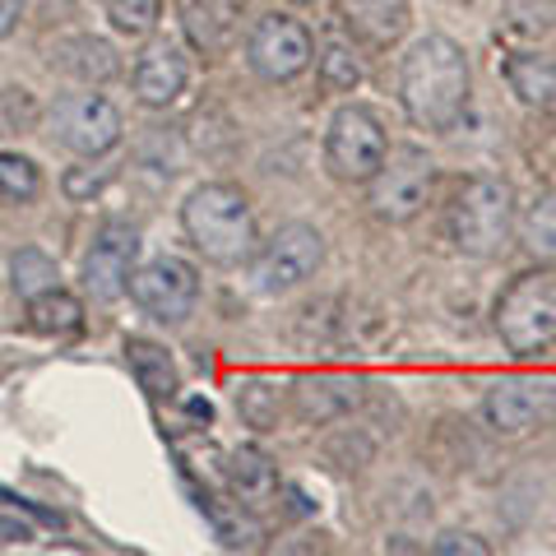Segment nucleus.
<instances>
[{"mask_svg":"<svg viewBox=\"0 0 556 556\" xmlns=\"http://www.w3.org/2000/svg\"><path fill=\"white\" fill-rule=\"evenodd\" d=\"M468 56L455 38L445 33H427L422 42H413L399 70V98L413 126L422 130H455L468 108Z\"/></svg>","mask_w":556,"mask_h":556,"instance_id":"nucleus-1","label":"nucleus"},{"mask_svg":"<svg viewBox=\"0 0 556 556\" xmlns=\"http://www.w3.org/2000/svg\"><path fill=\"white\" fill-rule=\"evenodd\" d=\"M181 223H186V237L195 241V251L204 260H214V265H247L260 247L251 200L228 181L200 186L181 204Z\"/></svg>","mask_w":556,"mask_h":556,"instance_id":"nucleus-2","label":"nucleus"},{"mask_svg":"<svg viewBox=\"0 0 556 556\" xmlns=\"http://www.w3.org/2000/svg\"><path fill=\"white\" fill-rule=\"evenodd\" d=\"M450 237L473 260H496L515 237V190L501 177H468L450 208Z\"/></svg>","mask_w":556,"mask_h":556,"instance_id":"nucleus-3","label":"nucleus"},{"mask_svg":"<svg viewBox=\"0 0 556 556\" xmlns=\"http://www.w3.org/2000/svg\"><path fill=\"white\" fill-rule=\"evenodd\" d=\"M496 334L515 357H538L556 343V269L519 274L496 302Z\"/></svg>","mask_w":556,"mask_h":556,"instance_id":"nucleus-4","label":"nucleus"},{"mask_svg":"<svg viewBox=\"0 0 556 556\" xmlns=\"http://www.w3.org/2000/svg\"><path fill=\"white\" fill-rule=\"evenodd\" d=\"M390 153V135L380 126V116L362 102H348V108L334 112L329 121V135H325V163L339 181L348 186H367L380 163Z\"/></svg>","mask_w":556,"mask_h":556,"instance_id":"nucleus-5","label":"nucleus"},{"mask_svg":"<svg viewBox=\"0 0 556 556\" xmlns=\"http://www.w3.org/2000/svg\"><path fill=\"white\" fill-rule=\"evenodd\" d=\"M371 186V208L376 218L386 223H413L431 200V186H437V163H431L427 149L404 144L390 149L380 172L367 181Z\"/></svg>","mask_w":556,"mask_h":556,"instance_id":"nucleus-6","label":"nucleus"},{"mask_svg":"<svg viewBox=\"0 0 556 556\" xmlns=\"http://www.w3.org/2000/svg\"><path fill=\"white\" fill-rule=\"evenodd\" d=\"M51 135L70 153H79V159H102V153H112L121 144L126 121H121V112L102 93H65L51 108Z\"/></svg>","mask_w":556,"mask_h":556,"instance_id":"nucleus-7","label":"nucleus"},{"mask_svg":"<svg viewBox=\"0 0 556 556\" xmlns=\"http://www.w3.org/2000/svg\"><path fill=\"white\" fill-rule=\"evenodd\" d=\"M126 292L144 316L163 320V325H181L200 302V274H195V265H186L177 255H159L130 274Z\"/></svg>","mask_w":556,"mask_h":556,"instance_id":"nucleus-8","label":"nucleus"},{"mask_svg":"<svg viewBox=\"0 0 556 556\" xmlns=\"http://www.w3.org/2000/svg\"><path fill=\"white\" fill-rule=\"evenodd\" d=\"M320 265H325V237L311 223H288L255 255V283L260 292H292L306 278H316Z\"/></svg>","mask_w":556,"mask_h":556,"instance_id":"nucleus-9","label":"nucleus"},{"mask_svg":"<svg viewBox=\"0 0 556 556\" xmlns=\"http://www.w3.org/2000/svg\"><path fill=\"white\" fill-rule=\"evenodd\" d=\"M316 56V42H311V28L292 14H265L255 28H251V42H247V61L260 79L269 84H288L298 79L302 70Z\"/></svg>","mask_w":556,"mask_h":556,"instance_id":"nucleus-10","label":"nucleus"},{"mask_svg":"<svg viewBox=\"0 0 556 556\" xmlns=\"http://www.w3.org/2000/svg\"><path fill=\"white\" fill-rule=\"evenodd\" d=\"M482 417L496 437H529L556 422V390L547 380H501L486 390Z\"/></svg>","mask_w":556,"mask_h":556,"instance_id":"nucleus-11","label":"nucleus"},{"mask_svg":"<svg viewBox=\"0 0 556 556\" xmlns=\"http://www.w3.org/2000/svg\"><path fill=\"white\" fill-rule=\"evenodd\" d=\"M135 260H139V232L130 223H108L89 247V255H84V288H89V298L116 302L130 288Z\"/></svg>","mask_w":556,"mask_h":556,"instance_id":"nucleus-12","label":"nucleus"},{"mask_svg":"<svg viewBox=\"0 0 556 556\" xmlns=\"http://www.w3.org/2000/svg\"><path fill=\"white\" fill-rule=\"evenodd\" d=\"M130 84H135V98L144 102V108H172L190 84L186 51L177 42H167V38H153L144 51H139Z\"/></svg>","mask_w":556,"mask_h":556,"instance_id":"nucleus-13","label":"nucleus"},{"mask_svg":"<svg viewBox=\"0 0 556 556\" xmlns=\"http://www.w3.org/2000/svg\"><path fill=\"white\" fill-rule=\"evenodd\" d=\"M339 20L348 24V33H353L357 42L394 47L404 38L413 10H408V0H339Z\"/></svg>","mask_w":556,"mask_h":556,"instance_id":"nucleus-14","label":"nucleus"},{"mask_svg":"<svg viewBox=\"0 0 556 556\" xmlns=\"http://www.w3.org/2000/svg\"><path fill=\"white\" fill-rule=\"evenodd\" d=\"M51 65L65 70V75H75L84 84H102V79H112L121 61H116V47L112 42H102V38H65L51 47Z\"/></svg>","mask_w":556,"mask_h":556,"instance_id":"nucleus-15","label":"nucleus"},{"mask_svg":"<svg viewBox=\"0 0 556 556\" xmlns=\"http://www.w3.org/2000/svg\"><path fill=\"white\" fill-rule=\"evenodd\" d=\"M228 486H232L237 506H247V510L269 506L278 496V473H274L269 455H260V450H237L228 459Z\"/></svg>","mask_w":556,"mask_h":556,"instance_id":"nucleus-16","label":"nucleus"},{"mask_svg":"<svg viewBox=\"0 0 556 556\" xmlns=\"http://www.w3.org/2000/svg\"><path fill=\"white\" fill-rule=\"evenodd\" d=\"M357 404V380L348 376H306L298 386V413L306 422H329Z\"/></svg>","mask_w":556,"mask_h":556,"instance_id":"nucleus-17","label":"nucleus"},{"mask_svg":"<svg viewBox=\"0 0 556 556\" xmlns=\"http://www.w3.org/2000/svg\"><path fill=\"white\" fill-rule=\"evenodd\" d=\"M126 357H130V371H135V380H139V390H144V394H153V399H172V394H177V367H172L167 348L149 343V339H130Z\"/></svg>","mask_w":556,"mask_h":556,"instance_id":"nucleus-18","label":"nucleus"},{"mask_svg":"<svg viewBox=\"0 0 556 556\" xmlns=\"http://www.w3.org/2000/svg\"><path fill=\"white\" fill-rule=\"evenodd\" d=\"M186 33L200 51H223L232 42V5L223 0H186Z\"/></svg>","mask_w":556,"mask_h":556,"instance_id":"nucleus-19","label":"nucleus"},{"mask_svg":"<svg viewBox=\"0 0 556 556\" xmlns=\"http://www.w3.org/2000/svg\"><path fill=\"white\" fill-rule=\"evenodd\" d=\"M506 79H510V89L529 102V108H543V102L556 98V65L547 56H510L506 61Z\"/></svg>","mask_w":556,"mask_h":556,"instance_id":"nucleus-20","label":"nucleus"},{"mask_svg":"<svg viewBox=\"0 0 556 556\" xmlns=\"http://www.w3.org/2000/svg\"><path fill=\"white\" fill-rule=\"evenodd\" d=\"M10 283H14V292H20L24 302H33V298H42V292L61 288V269H56V260H51L47 251L24 247V251H14V260H10Z\"/></svg>","mask_w":556,"mask_h":556,"instance_id":"nucleus-21","label":"nucleus"},{"mask_svg":"<svg viewBox=\"0 0 556 556\" xmlns=\"http://www.w3.org/2000/svg\"><path fill=\"white\" fill-rule=\"evenodd\" d=\"M79 325H84V306L65 288H51L28 302V329H38V334H70Z\"/></svg>","mask_w":556,"mask_h":556,"instance_id":"nucleus-22","label":"nucleus"},{"mask_svg":"<svg viewBox=\"0 0 556 556\" xmlns=\"http://www.w3.org/2000/svg\"><path fill=\"white\" fill-rule=\"evenodd\" d=\"M38 190H42L38 163L24 159V153H0V200L28 204V200H38Z\"/></svg>","mask_w":556,"mask_h":556,"instance_id":"nucleus-23","label":"nucleus"},{"mask_svg":"<svg viewBox=\"0 0 556 556\" xmlns=\"http://www.w3.org/2000/svg\"><path fill=\"white\" fill-rule=\"evenodd\" d=\"M525 251L538 260H556V190L538 195V204L525 214Z\"/></svg>","mask_w":556,"mask_h":556,"instance_id":"nucleus-24","label":"nucleus"},{"mask_svg":"<svg viewBox=\"0 0 556 556\" xmlns=\"http://www.w3.org/2000/svg\"><path fill=\"white\" fill-rule=\"evenodd\" d=\"M108 20L126 38H149L163 20V5L159 0H108Z\"/></svg>","mask_w":556,"mask_h":556,"instance_id":"nucleus-25","label":"nucleus"},{"mask_svg":"<svg viewBox=\"0 0 556 556\" xmlns=\"http://www.w3.org/2000/svg\"><path fill=\"white\" fill-rule=\"evenodd\" d=\"M237 408L255 431H269L278 422V390L265 386V380H251V386L237 394Z\"/></svg>","mask_w":556,"mask_h":556,"instance_id":"nucleus-26","label":"nucleus"},{"mask_svg":"<svg viewBox=\"0 0 556 556\" xmlns=\"http://www.w3.org/2000/svg\"><path fill=\"white\" fill-rule=\"evenodd\" d=\"M320 75H325V89L348 93V89H357L362 70H357L353 51H348L343 42H329V47H325V56H320Z\"/></svg>","mask_w":556,"mask_h":556,"instance_id":"nucleus-27","label":"nucleus"},{"mask_svg":"<svg viewBox=\"0 0 556 556\" xmlns=\"http://www.w3.org/2000/svg\"><path fill=\"white\" fill-rule=\"evenodd\" d=\"M510 28L525 38L556 28V0H510Z\"/></svg>","mask_w":556,"mask_h":556,"instance_id":"nucleus-28","label":"nucleus"},{"mask_svg":"<svg viewBox=\"0 0 556 556\" xmlns=\"http://www.w3.org/2000/svg\"><path fill=\"white\" fill-rule=\"evenodd\" d=\"M214 510V529H218V538L228 547H255V538H260V529L251 525L247 515H241V506L237 510H228V506H208Z\"/></svg>","mask_w":556,"mask_h":556,"instance_id":"nucleus-29","label":"nucleus"},{"mask_svg":"<svg viewBox=\"0 0 556 556\" xmlns=\"http://www.w3.org/2000/svg\"><path fill=\"white\" fill-rule=\"evenodd\" d=\"M14 116H20L24 130L38 126V102L28 98V89H10L0 98V135H14Z\"/></svg>","mask_w":556,"mask_h":556,"instance_id":"nucleus-30","label":"nucleus"},{"mask_svg":"<svg viewBox=\"0 0 556 556\" xmlns=\"http://www.w3.org/2000/svg\"><path fill=\"white\" fill-rule=\"evenodd\" d=\"M108 181H112V167H98V172H93V167H75V172H65L61 186H65L70 200H93Z\"/></svg>","mask_w":556,"mask_h":556,"instance_id":"nucleus-31","label":"nucleus"},{"mask_svg":"<svg viewBox=\"0 0 556 556\" xmlns=\"http://www.w3.org/2000/svg\"><path fill=\"white\" fill-rule=\"evenodd\" d=\"M437 556H492V547L482 543L478 533H441L437 543H431Z\"/></svg>","mask_w":556,"mask_h":556,"instance_id":"nucleus-32","label":"nucleus"},{"mask_svg":"<svg viewBox=\"0 0 556 556\" xmlns=\"http://www.w3.org/2000/svg\"><path fill=\"white\" fill-rule=\"evenodd\" d=\"M28 525H20V519H10V515H0V547H10V543H28Z\"/></svg>","mask_w":556,"mask_h":556,"instance_id":"nucleus-33","label":"nucleus"},{"mask_svg":"<svg viewBox=\"0 0 556 556\" xmlns=\"http://www.w3.org/2000/svg\"><path fill=\"white\" fill-rule=\"evenodd\" d=\"M20 10H24V0H0V38L20 24Z\"/></svg>","mask_w":556,"mask_h":556,"instance_id":"nucleus-34","label":"nucleus"},{"mask_svg":"<svg viewBox=\"0 0 556 556\" xmlns=\"http://www.w3.org/2000/svg\"><path fill=\"white\" fill-rule=\"evenodd\" d=\"M292 5H316V0H292Z\"/></svg>","mask_w":556,"mask_h":556,"instance_id":"nucleus-35","label":"nucleus"}]
</instances>
